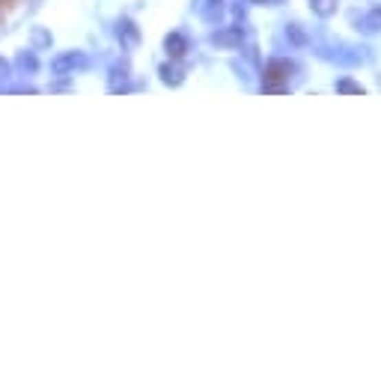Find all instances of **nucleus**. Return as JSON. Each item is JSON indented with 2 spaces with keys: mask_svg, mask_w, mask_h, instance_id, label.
Returning <instances> with one entry per match:
<instances>
[{
  "mask_svg": "<svg viewBox=\"0 0 381 378\" xmlns=\"http://www.w3.org/2000/svg\"><path fill=\"white\" fill-rule=\"evenodd\" d=\"M337 93H355V96H364L367 89L358 84V80H351V78H342V80H337Z\"/></svg>",
  "mask_w": 381,
  "mask_h": 378,
  "instance_id": "nucleus-10",
  "label": "nucleus"
},
{
  "mask_svg": "<svg viewBox=\"0 0 381 378\" xmlns=\"http://www.w3.org/2000/svg\"><path fill=\"white\" fill-rule=\"evenodd\" d=\"M12 66L21 71V75H36V71H39V57H36L33 48H24V51H18Z\"/></svg>",
  "mask_w": 381,
  "mask_h": 378,
  "instance_id": "nucleus-7",
  "label": "nucleus"
},
{
  "mask_svg": "<svg viewBox=\"0 0 381 378\" xmlns=\"http://www.w3.org/2000/svg\"><path fill=\"white\" fill-rule=\"evenodd\" d=\"M250 3H259V6H280V3H286V0H250Z\"/></svg>",
  "mask_w": 381,
  "mask_h": 378,
  "instance_id": "nucleus-14",
  "label": "nucleus"
},
{
  "mask_svg": "<svg viewBox=\"0 0 381 378\" xmlns=\"http://www.w3.org/2000/svg\"><path fill=\"white\" fill-rule=\"evenodd\" d=\"M164 51H167V57H170V60H182L185 54L190 51L188 36H185V33H179V30L167 33V36H164Z\"/></svg>",
  "mask_w": 381,
  "mask_h": 378,
  "instance_id": "nucleus-4",
  "label": "nucleus"
},
{
  "mask_svg": "<svg viewBox=\"0 0 381 378\" xmlns=\"http://www.w3.org/2000/svg\"><path fill=\"white\" fill-rule=\"evenodd\" d=\"M360 30L364 33H378L381 30V9H373V12H367L360 18Z\"/></svg>",
  "mask_w": 381,
  "mask_h": 378,
  "instance_id": "nucleus-8",
  "label": "nucleus"
},
{
  "mask_svg": "<svg viewBox=\"0 0 381 378\" xmlns=\"http://www.w3.org/2000/svg\"><path fill=\"white\" fill-rule=\"evenodd\" d=\"M241 39H244L241 27H217V30L208 36V42L217 45V48H239Z\"/></svg>",
  "mask_w": 381,
  "mask_h": 378,
  "instance_id": "nucleus-2",
  "label": "nucleus"
},
{
  "mask_svg": "<svg viewBox=\"0 0 381 378\" xmlns=\"http://www.w3.org/2000/svg\"><path fill=\"white\" fill-rule=\"evenodd\" d=\"M289 71H295V63L292 60H268L265 63V84H271V80H289Z\"/></svg>",
  "mask_w": 381,
  "mask_h": 378,
  "instance_id": "nucleus-5",
  "label": "nucleus"
},
{
  "mask_svg": "<svg viewBox=\"0 0 381 378\" xmlns=\"http://www.w3.org/2000/svg\"><path fill=\"white\" fill-rule=\"evenodd\" d=\"M286 36H289V39H292L295 45H304V42H307V36L301 33V27H298V24H286Z\"/></svg>",
  "mask_w": 381,
  "mask_h": 378,
  "instance_id": "nucleus-11",
  "label": "nucleus"
},
{
  "mask_svg": "<svg viewBox=\"0 0 381 378\" xmlns=\"http://www.w3.org/2000/svg\"><path fill=\"white\" fill-rule=\"evenodd\" d=\"M158 75H161V84H164V87H182L185 84V69L179 66L176 60L164 63V66L158 69Z\"/></svg>",
  "mask_w": 381,
  "mask_h": 378,
  "instance_id": "nucleus-6",
  "label": "nucleus"
},
{
  "mask_svg": "<svg viewBox=\"0 0 381 378\" xmlns=\"http://www.w3.org/2000/svg\"><path fill=\"white\" fill-rule=\"evenodd\" d=\"M89 69V57L84 51H63L51 60V75L54 78H72L78 71H87Z\"/></svg>",
  "mask_w": 381,
  "mask_h": 378,
  "instance_id": "nucleus-1",
  "label": "nucleus"
},
{
  "mask_svg": "<svg viewBox=\"0 0 381 378\" xmlns=\"http://www.w3.org/2000/svg\"><path fill=\"white\" fill-rule=\"evenodd\" d=\"M310 6H313V12L322 18H331L337 12V0H310Z\"/></svg>",
  "mask_w": 381,
  "mask_h": 378,
  "instance_id": "nucleus-9",
  "label": "nucleus"
},
{
  "mask_svg": "<svg viewBox=\"0 0 381 378\" xmlns=\"http://www.w3.org/2000/svg\"><path fill=\"white\" fill-rule=\"evenodd\" d=\"M54 39H51V33H45V30H36V45L39 48H45V45H51Z\"/></svg>",
  "mask_w": 381,
  "mask_h": 378,
  "instance_id": "nucleus-13",
  "label": "nucleus"
},
{
  "mask_svg": "<svg viewBox=\"0 0 381 378\" xmlns=\"http://www.w3.org/2000/svg\"><path fill=\"white\" fill-rule=\"evenodd\" d=\"M116 39L122 42V48H138L140 45V27L131 18H120L116 21Z\"/></svg>",
  "mask_w": 381,
  "mask_h": 378,
  "instance_id": "nucleus-3",
  "label": "nucleus"
},
{
  "mask_svg": "<svg viewBox=\"0 0 381 378\" xmlns=\"http://www.w3.org/2000/svg\"><path fill=\"white\" fill-rule=\"evenodd\" d=\"M9 71H12V66H9V63L0 57V89H3V80L9 78Z\"/></svg>",
  "mask_w": 381,
  "mask_h": 378,
  "instance_id": "nucleus-12",
  "label": "nucleus"
}]
</instances>
